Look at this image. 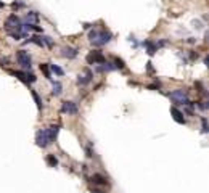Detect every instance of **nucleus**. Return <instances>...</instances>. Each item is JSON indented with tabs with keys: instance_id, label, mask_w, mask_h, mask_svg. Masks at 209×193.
Listing matches in <instances>:
<instances>
[{
	"instance_id": "f257e3e1",
	"label": "nucleus",
	"mask_w": 209,
	"mask_h": 193,
	"mask_svg": "<svg viewBox=\"0 0 209 193\" xmlns=\"http://www.w3.org/2000/svg\"><path fill=\"white\" fill-rule=\"evenodd\" d=\"M53 139L50 137L48 134V129H42V131H37V134H35V143H37V147L40 148H47L48 145H52Z\"/></svg>"
},
{
	"instance_id": "f03ea898",
	"label": "nucleus",
	"mask_w": 209,
	"mask_h": 193,
	"mask_svg": "<svg viewBox=\"0 0 209 193\" xmlns=\"http://www.w3.org/2000/svg\"><path fill=\"white\" fill-rule=\"evenodd\" d=\"M5 29H6L8 34L21 32V21H19V18L16 15H10L8 18H6V21H5ZM21 34H23V32H21Z\"/></svg>"
},
{
	"instance_id": "7ed1b4c3",
	"label": "nucleus",
	"mask_w": 209,
	"mask_h": 193,
	"mask_svg": "<svg viewBox=\"0 0 209 193\" xmlns=\"http://www.w3.org/2000/svg\"><path fill=\"white\" fill-rule=\"evenodd\" d=\"M172 100H174V103L175 105H191V102L188 100V94H187V90H182V89H179V90H174L172 94L169 95Z\"/></svg>"
},
{
	"instance_id": "20e7f679",
	"label": "nucleus",
	"mask_w": 209,
	"mask_h": 193,
	"mask_svg": "<svg viewBox=\"0 0 209 193\" xmlns=\"http://www.w3.org/2000/svg\"><path fill=\"white\" fill-rule=\"evenodd\" d=\"M16 60H18V63H19L24 69H31V68H32L31 56H29V53H26L24 50H18V52H16Z\"/></svg>"
},
{
	"instance_id": "39448f33",
	"label": "nucleus",
	"mask_w": 209,
	"mask_h": 193,
	"mask_svg": "<svg viewBox=\"0 0 209 193\" xmlns=\"http://www.w3.org/2000/svg\"><path fill=\"white\" fill-rule=\"evenodd\" d=\"M113 39V35H111V32H108V31H98V35H97V39L92 42L95 47H102V45H105V44H108Z\"/></svg>"
},
{
	"instance_id": "423d86ee",
	"label": "nucleus",
	"mask_w": 209,
	"mask_h": 193,
	"mask_svg": "<svg viewBox=\"0 0 209 193\" xmlns=\"http://www.w3.org/2000/svg\"><path fill=\"white\" fill-rule=\"evenodd\" d=\"M105 60V56L102 55V52H98V50H93V52H90L87 55V63L89 64H102Z\"/></svg>"
},
{
	"instance_id": "0eeeda50",
	"label": "nucleus",
	"mask_w": 209,
	"mask_h": 193,
	"mask_svg": "<svg viewBox=\"0 0 209 193\" xmlns=\"http://www.w3.org/2000/svg\"><path fill=\"white\" fill-rule=\"evenodd\" d=\"M61 113L63 114H77V106L74 102H63L61 105Z\"/></svg>"
},
{
	"instance_id": "6e6552de",
	"label": "nucleus",
	"mask_w": 209,
	"mask_h": 193,
	"mask_svg": "<svg viewBox=\"0 0 209 193\" xmlns=\"http://www.w3.org/2000/svg\"><path fill=\"white\" fill-rule=\"evenodd\" d=\"M171 114L174 116V121L175 123H179V124H185V118H183V113H180L175 106H172L171 108Z\"/></svg>"
},
{
	"instance_id": "1a4fd4ad",
	"label": "nucleus",
	"mask_w": 209,
	"mask_h": 193,
	"mask_svg": "<svg viewBox=\"0 0 209 193\" xmlns=\"http://www.w3.org/2000/svg\"><path fill=\"white\" fill-rule=\"evenodd\" d=\"M63 56H64V58H69V60L76 58V56H77V48H71V47L63 48Z\"/></svg>"
},
{
	"instance_id": "9d476101",
	"label": "nucleus",
	"mask_w": 209,
	"mask_h": 193,
	"mask_svg": "<svg viewBox=\"0 0 209 193\" xmlns=\"http://www.w3.org/2000/svg\"><path fill=\"white\" fill-rule=\"evenodd\" d=\"M92 73L90 71H87V73H85V76H79V79H77V84L79 85H87L90 81H92Z\"/></svg>"
},
{
	"instance_id": "9b49d317",
	"label": "nucleus",
	"mask_w": 209,
	"mask_h": 193,
	"mask_svg": "<svg viewBox=\"0 0 209 193\" xmlns=\"http://www.w3.org/2000/svg\"><path fill=\"white\" fill-rule=\"evenodd\" d=\"M92 182L97 183V185H106V183H108L106 177L102 175V174H93V175H92Z\"/></svg>"
},
{
	"instance_id": "f8f14e48",
	"label": "nucleus",
	"mask_w": 209,
	"mask_h": 193,
	"mask_svg": "<svg viewBox=\"0 0 209 193\" xmlns=\"http://www.w3.org/2000/svg\"><path fill=\"white\" fill-rule=\"evenodd\" d=\"M143 45H145L147 47V52H148V55H155L156 53V44H155V42H151V40H145V42H143Z\"/></svg>"
},
{
	"instance_id": "ddd939ff",
	"label": "nucleus",
	"mask_w": 209,
	"mask_h": 193,
	"mask_svg": "<svg viewBox=\"0 0 209 193\" xmlns=\"http://www.w3.org/2000/svg\"><path fill=\"white\" fill-rule=\"evenodd\" d=\"M15 77H18V79L21 81V82H24V84H29L27 82V73H23V71H13L11 73Z\"/></svg>"
},
{
	"instance_id": "4468645a",
	"label": "nucleus",
	"mask_w": 209,
	"mask_h": 193,
	"mask_svg": "<svg viewBox=\"0 0 209 193\" xmlns=\"http://www.w3.org/2000/svg\"><path fill=\"white\" fill-rule=\"evenodd\" d=\"M27 42H32V44L39 45V47H45V44H44V39L39 37V35H32V37H29V40H27Z\"/></svg>"
},
{
	"instance_id": "2eb2a0df",
	"label": "nucleus",
	"mask_w": 209,
	"mask_h": 193,
	"mask_svg": "<svg viewBox=\"0 0 209 193\" xmlns=\"http://www.w3.org/2000/svg\"><path fill=\"white\" fill-rule=\"evenodd\" d=\"M58 132H60V127H58V126H52V127H48V134H50V137H52L53 140L56 139Z\"/></svg>"
},
{
	"instance_id": "dca6fc26",
	"label": "nucleus",
	"mask_w": 209,
	"mask_h": 193,
	"mask_svg": "<svg viewBox=\"0 0 209 193\" xmlns=\"http://www.w3.org/2000/svg\"><path fill=\"white\" fill-rule=\"evenodd\" d=\"M61 92H63V85H61L60 82H53V95L58 97Z\"/></svg>"
},
{
	"instance_id": "f3484780",
	"label": "nucleus",
	"mask_w": 209,
	"mask_h": 193,
	"mask_svg": "<svg viewBox=\"0 0 209 193\" xmlns=\"http://www.w3.org/2000/svg\"><path fill=\"white\" fill-rule=\"evenodd\" d=\"M40 71L45 74V77L47 79H52V76H50V69H48V64L47 63H44V64H40Z\"/></svg>"
},
{
	"instance_id": "a211bd4d",
	"label": "nucleus",
	"mask_w": 209,
	"mask_h": 193,
	"mask_svg": "<svg viewBox=\"0 0 209 193\" xmlns=\"http://www.w3.org/2000/svg\"><path fill=\"white\" fill-rule=\"evenodd\" d=\"M47 163H48V164H50V166H52V167H55L56 164H58V159H56L53 155H48V156H47Z\"/></svg>"
},
{
	"instance_id": "6ab92c4d",
	"label": "nucleus",
	"mask_w": 209,
	"mask_h": 193,
	"mask_svg": "<svg viewBox=\"0 0 209 193\" xmlns=\"http://www.w3.org/2000/svg\"><path fill=\"white\" fill-rule=\"evenodd\" d=\"M32 97H34V100H35V105H37V108L42 110V100L39 98V95H37V92H35V90H32Z\"/></svg>"
},
{
	"instance_id": "aec40b11",
	"label": "nucleus",
	"mask_w": 209,
	"mask_h": 193,
	"mask_svg": "<svg viewBox=\"0 0 209 193\" xmlns=\"http://www.w3.org/2000/svg\"><path fill=\"white\" fill-rule=\"evenodd\" d=\"M50 68H52V71H53V73H55L56 76H63V74H64V71H63L60 66H56V64H52Z\"/></svg>"
},
{
	"instance_id": "412c9836",
	"label": "nucleus",
	"mask_w": 209,
	"mask_h": 193,
	"mask_svg": "<svg viewBox=\"0 0 209 193\" xmlns=\"http://www.w3.org/2000/svg\"><path fill=\"white\" fill-rule=\"evenodd\" d=\"M42 39H44L45 47H48V48H52V47H53V40L50 39V37H47V35H42Z\"/></svg>"
},
{
	"instance_id": "4be33fe9",
	"label": "nucleus",
	"mask_w": 209,
	"mask_h": 193,
	"mask_svg": "<svg viewBox=\"0 0 209 193\" xmlns=\"http://www.w3.org/2000/svg\"><path fill=\"white\" fill-rule=\"evenodd\" d=\"M39 19V15L35 11H29L27 13V21H37Z\"/></svg>"
},
{
	"instance_id": "5701e85b",
	"label": "nucleus",
	"mask_w": 209,
	"mask_h": 193,
	"mask_svg": "<svg viewBox=\"0 0 209 193\" xmlns=\"http://www.w3.org/2000/svg\"><path fill=\"white\" fill-rule=\"evenodd\" d=\"M114 68H119V69H122V68H124V61H122L121 58H114Z\"/></svg>"
},
{
	"instance_id": "b1692460",
	"label": "nucleus",
	"mask_w": 209,
	"mask_h": 193,
	"mask_svg": "<svg viewBox=\"0 0 209 193\" xmlns=\"http://www.w3.org/2000/svg\"><path fill=\"white\" fill-rule=\"evenodd\" d=\"M201 124H203V134H207L209 129H207V119L206 118H201Z\"/></svg>"
},
{
	"instance_id": "393cba45",
	"label": "nucleus",
	"mask_w": 209,
	"mask_h": 193,
	"mask_svg": "<svg viewBox=\"0 0 209 193\" xmlns=\"http://www.w3.org/2000/svg\"><path fill=\"white\" fill-rule=\"evenodd\" d=\"M92 193H105V191H102V190H93Z\"/></svg>"
},
{
	"instance_id": "a878e982",
	"label": "nucleus",
	"mask_w": 209,
	"mask_h": 193,
	"mask_svg": "<svg viewBox=\"0 0 209 193\" xmlns=\"http://www.w3.org/2000/svg\"><path fill=\"white\" fill-rule=\"evenodd\" d=\"M2 6H5V3H3V2H0V8H2Z\"/></svg>"
}]
</instances>
